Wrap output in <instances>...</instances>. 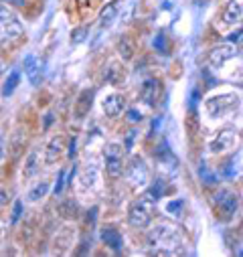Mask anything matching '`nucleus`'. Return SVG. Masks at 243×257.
<instances>
[{
	"mask_svg": "<svg viewBox=\"0 0 243 257\" xmlns=\"http://www.w3.org/2000/svg\"><path fill=\"white\" fill-rule=\"evenodd\" d=\"M117 49H119V55H122V59H132V45L124 39V41H119V45H117Z\"/></svg>",
	"mask_w": 243,
	"mask_h": 257,
	"instance_id": "nucleus-26",
	"label": "nucleus"
},
{
	"mask_svg": "<svg viewBox=\"0 0 243 257\" xmlns=\"http://www.w3.org/2000/svg\"><path fill=\"white\" fill-rule=\"evenodd\" d=\"M59 211L63 213L65 217H75V215H77V213H75V211H77V205H75L73 201H67V203H63V205L59 207Z\"/></svg>",
	"mask_w": 243,
	"mask_h": 257,
	"instance_id": "nucleus-27",
	"label": "nucleus"
},
{
	"mask_svg": "<svg viewBox=\"0 0 243 257\" xmlns=\"http://www.w3.org/2000/svg\"><path fill=\"white\" fill-rule=\"evenodd\" d=\"M75 146H77V140H75V138H71V140H69V158H73V156H75V152H77V148H75Z\"/></svg>",
	"mask_w": 243,
	"mask_h": 257,
	"instance_id": "nucleus-35",
	"label": "nucleus"
},
{
	"mask_svg": "<svg viewBox=\"0 0 243 257\" xmlns=\"http://www.w3.org/2000/svg\"><path fill=\"white\" fill-rule=\"evenodd\" d=\"M21 215H23V201H17L15 203V207H13V223H17L19 219H21Z\"/></svg>",
	"mask_w": 243,
	"mask_h": 257,
	"instance_id": "nucleus-32",
	"label": "nucleus"
},
{
	"mask_svg": "<svg viewBox=\"0 0 243 257\" xmlns=\"http://www.w3.org/2000/svg\"><path fill=\"white\" fill-rule=\"evenodd\" d=\"M85 33H87V29H85V27H81V29H75V31H73V35H71V43H73V45L81 43V41L85 39Z\"/></svg>",
	"mask_w": 243,
	"mask_h": 257,
	"instance_id": "nucleus-31",
	"label": "nucleus"
},
{
	"mask_svg": "<svg viewBox=\"0 0 243 257\" xmlns=\"http://www.w3.org/2000/svg\"><path fill=\"white\" fill-rule=\"evenodd\" d=\"M51 121H53V113H47V115H45V127H49Z\"/></svg>",
	"mask_w": 243,
	"mask_h": 257,
	"instance_id": "nucleus-38",
	"label": "nucleus"
},
{
	"mask_svg": "<svg viewBox=\"0 0 243 257\" xmlns=\"http://www.w3.org/2000/svg\"><path fill=\"white\" fill-rule=\"evenodd\" d=\"M0 29H3V45L13 43V41H17V39L23 37V25H21V21L13 13H9L5 7H3V11H0Z\"/></svg>",
	"mask_w": 243,
	"mask_h": 257,
	"instance_id": "nucleus-3",
	"label": "nucleus"
},
{
	"mask_svg": "<svg viewBox=\"0 0 243 257\" xmlns=\"http://www.w3.org/2000/svg\"><path fill=\"white\" fill-rule=\"evenodd\" d=\"M95 178H97V166H93V164L89 166V164H87V166L83 168V172H81V176H79V180H81V184H83L85 188H87V186L91 188V186L95 184Z\"/></svg>",
	"mask_w": 243,
	"mask_h": 257,
	"instance_id": "nucleus-18",
	"label": "nucleus"
},
{
	"mask_svg": "<svg viewBox=\"0 0 243 257\" xmlns=\"http://www.w3.org/2000/svg\"><path fill=\"white\" fill-rule=\"evenodd\" d=\"M115 17H117V0H113V3H109V5H105L101 9V13H99V27L101 29L109 27Z\"/></svg>",
	"mask_w": 243,
	"mask_h": 257,
	"instance_id": "nucleus-16",
	"label": "nucleus"
},
{
	"mask_svg": "<svg viewBox=\"0 0 243 257\" xmlns=\"http://www.w3.org/2000/svg\"><path fill=\"white\" fill-rule=\"evenodd\" d=\"M105 79H107L109 83L117 85L122 79H124V73L119 71V67H117V65H109V69H107V73H105Z\"/></svg>",
	"mask_w": 243,
	"mask_h": 257,
	"instance_id": "nucleus-23",
	"label": "nucleus"
},
{
	"mask_svg": "<svg viewBox=\"0 0 243 257\" xmlns=\"http://www.w3.org/2000/svg\"><path fill=\"white\" fill-rule=\"evenodd\" d=\"M101 239H103V243H105L107 247H111L113 251H122V247H124V239H122L119 231H117L115 227H111V225H107V227L101 229Z\"/></svg>",
	"mask_w": 243,
	"mask_h": 257,
	"instance_id": "nucleus-12",
	"label": "nucleus"
},
{
	"mask_svg": "<svg viewBox=\"0 0 243 257\" xmlns=\"http://www.w3.org/2000/svg\"><path fill=\"white\" fill-rule=\"evenodd\" d=\"M37 170V152H33L29 158H27V168H25V176H31L35 174Z\"/></svg>",
	"mask_w": 243,
	"mask_h": 257,
	"instance_id": "nucleus-29",
	"label": "nucleus"
},
{
	"mask_svg": "<svg viewBox=\"0 0 243 257\" xmlns=\"http://www.w3.org/2000/svg\"><path fill=\"white\" fill-rule=\"evenodd\" d=\"M11 5H17V7H25V0H7Z\"/></svg>",
	"mask_w": 243,
	"mask_h": 257,
	"instance_id": "nucleus-39",
	"label": "nucleus"
},
{
	"mask_svg": "<svg viewBox=\"0 0 243 257\" xmlns=\"http://www.w3.org/2000/svg\"><path fill=\"white\" fill-rule=\"evenodd\" d=\"M237 53H239V55H243V39L239 41V47H237Z\"/></svg>",
	"mask_w": 243,
	"mask_h": 257,
	"instance_id": "nucleus-40",
	"label": "nucleus"
},
{
	"mask_svg": "<svg viewBox=\"0 0 243 257\" xmlns=\"http://www.w3.org/2000/svg\"><path fill=\"white\" fill-rule=\"evenodd\" d=\"M25 69H27L29 81H31L33 85H37V83L41 81V75H43V65L35 61V57H33V55H29V57L25 59Z\"/></svg>",
	"mask_w": 243,
	"mask_h": 257,
	"instance_id": "nucleus-15",
	"label": "nucleus"
},
{
	"mask_svg": "<svg viewBox=\"0 0 243 257\" xmlns=\"http://www.w3.org/2000/svg\"><path fill=\"white\" fill-rule=\"evenodd\" d=\"M105 170L109 176H119L122 170H124V162H122V146L119 144H107L105 150Z\"/></svg>",
	"mask_w": 243,
	"mask_h": 257,
	"instance_id": "nucleus-6",
	"label": "nucleus"
},
{
	"mask_svg": "<svg viewBox=\"0 0 243 257\" xmlns=\"http://www.w3.org/2000/svg\"><path fill=\"white\" fill-rule=\"evenodd\" d=\"M199 176H201V180H203L205 184H215V182H217V176L207 168V164H205V162L199 166Z\"/></svg>",
	"mask_w": 243,
	"mask_h": 257,
	"instance_id": "nucleus-24",
	"label": "nucleus"
},
{
	"mask_svg": "<svg viewBox=\"0 0 243 257\" xmlns=\"http://www.w3.org/2000/svg\"><path fill=\"white\" fill-rule=\"evenodd\" d=\"M182 209H185V201H182V199L170 201V203L166 205V213H170V215H174V217H178V215L182 213Z\"/></svg>",
	"mask_w": 243,
	"mask_h": 257,
	"instance_id": "nucleus-25",
	"label": "nucleus"
},
{
	"mask_svg": "<svg viewBox=\"0 0 243 257\" xmlns=\"http://www.w3.org/2000/svg\"><path fill=\"white\" fill-rule=\"evenodd\" d=\"M19 79H21V73L15 69V71L7 77V81H5V87H3V95H5V97H9V95L15 91V87L19 85Z\"/></svg>",
	"mask_w": 243,
	"mask_h": 257,
	"instance_id": "nucleus-20",
	"label": "nucleus"
},
{
	"mask_svg": "<svg viewBox=\"0 0 243 257\" xmlns=\"http://www.w3.org/2000/svg\"><path fill=\"white\" fill-rule=\"evenodd\" d=\"M215 205H217V215L223 219V221H229L235 213H237V209H239V199H237V195L235 192H231V190H219L217 195H215Z\"/></svg>",
	"mask_w": 243,
	"mask_h": 257,
	"instance_id": "nucleus-4",
	"label": "nucleus"
},
{
	"mask_svg": "<svg viewBox=\"0 0 243 257\" xmlns=\"http://www.w3.org/2000/svg\"><path fill=\"white\" fill-rule=\"evenodd\" d=\"M91 97H93V91H89V89H85V91L79 95V99H77V103H75V113H77V117H83V115L89 111V107H91Z\"/></svg>",
	"mask_w": 243,
	"mask_h": 257,
	"instance_id": "nucleus-17",
	"label": "nucleus"
},
{
	"mask_svg": "<svg viewBox=\"0 0 243 257\" xmlns=\"http://www.w3.org/2000/svg\"><path fill=\"white\" fill-rule=\"evenodd\" d=\"M63 184H65V170H61V172H59V178H57V182H55V188H53L55 197L61 195V190H63Z\"/></svg>",
	"mask_w": 243,
	"mask_h": 257,
	"instance_id": "nucleus-30",
	"label": "nucleus"
},
{
	"mask_svg": "<svg viewBox=\"0 0 243 257\" xmlns=\"http://www.w3.org/2000/svg\"><path fill=\"white\" fill-rule=\"evenodd\" d=\"M47 190H49V182H39V184L29 192V201H39L41 197L47 195Z\"/></svg>",
	"mask_w": 243,
	"mask_h": 257,
	"instance_id": "nucleus-22",
	"label": "nucleus"
},
{
	"mask_svg": "<svg viewBox=\"0 0 243 257\" xmlns=\"http://www.w3.org/2000/svg\"><path fill=\"white\" fill-rule=\"evenodd\" d=\"M150 243L154 245V255H170L174 249L180 247L182 239L180 233L176 231V227L172 225H158L152 233H150Z\"/></svg>",
	"mask_w": 243,
	"mask_h": 257,
	"instance_id": "nucleus-1",
	"label": "nucleus"
},
{
	"mask_svg": "<svg viewBox=\"0 0 243 257\" xmlns=\"http://www.w3.org/2000/svg\"><path fill=\"white\" fill-rule=\"evenodd\" d=\"M128 178H130L134 184H142V182H146V178H148V170H146V164H144L140 158H134L132 164L128 166Z\"/></svg>",
	"mask_w": 243,
	"mask_h": 257,
	"instance_id": "nucleus-13",
	"label": "nucleus"
},
{
	"mask_svg": "<svg viewBox=\"0 0 243 257\" xmlns=\"http://www.w3.org/2000/svg\"><path fill=\"white\" fill-rule=\"evenodd\" d=\"M199 3H201V0H197V5H199Z\"/></svg>",
	"mask_w": 243,
	"mask_h": 257,
	"instance_id": "nucleus-41",
	"label": "nucleus"
},
{
	"mask_svg": "<svg viewBox=\"0 0 243 257\" xmlns=\"http://www.w3.org/2000/svg\"><path fill=\"white\" fill-rule=\"evenodd\" d=\"M164 192H166V182H164L162 178H156L154 184H152V188L148 190V197H150L152 201H158V199L164 197Z\"/></svg>",
	"mask_w": 243,
	"mask_h": 257,
	"instance_id": "nucleus-19",
	"label": "nucleus"
},
{
	"mask_svg": "<svg viewBox=\"0 0 243 257\" xmlns=\"http://www.w3.org/2000/svg\"><path fill=\"white\" fill-rule=\"evenodd\" d=\"M160 81L158 79H146L142 83V89H140V99L146 103V105H154L160 97Z\"/></svg>",
	"mask_w": 243,
	"mask_h": 257,
	"instance_id": "nucleus-9",
	"label": "nucleus"
},
{
	"mask_svg": "<svg viewBox=\"0 0 243 257\" xmlns=\"http://www.w3.org/2000/svg\"><path fill=\"white\" fill-rule=\"evenodd\" d=\"M241 17H243V7L237 3V0H227L225 9H223V15H221L223 23L225 25H235V23H239Z\"/></svg>",
	"mask_w": 243,
	"mask_h": 257,
	"instance_id": "nucleus-11",
	"label": "nucleus"
},
{
	"mask_svg": "<svg viewBox=\"0 0 243 257\" xmlns=\"http://www.w3.org/2000/svg\"><path fill=\"white\" fill-rule=\"evenodd\" d=\"M237 105H239V97H237V95H231V93L215 95V97L207 99V111H209V115H213V117H219V115H223V113H229V111H233Z\"/></svg>",
	"mask_w": 243,
	"mask_h": 257,
	"instance_id": "nucleus-5",
	"label": "nucleus"
},
{
	"mask_svg": "<svg viewBox=\"0 0 243 257\" xmlns=\"http://www.w3.org/2000/svg\"><path fill=\"white\" fill-rule=\"evenodd\" d=\"M95 215H97V209L93 207V209L89 211V215H87V223H91V225H93V221H95Z\"/></svg>",
	"mask_w": 243,
	"mask_h": 257,
	"instance_id": "nucleus-37",
	"label": "nucleus"
},
{
	"mask_svg": "<svg viewBox=\"0 0 243 257\" xmlns=\"http://www.w3.org/2000/svg\"><path fill=\"white\" fill-rule=\"evenodd\" d=\"M154 49L158 53H166L168 51V45H166V35L164 33H158L156 39H154Z\"/></svg>",
	"mask_w": 243,
	"mask_h": 257,
	"instance_id": "nucleus-28",
	"label": "nucleus"
},
{
	"mask_svg": "<svg viewBox=\"0 0 243 257\" xmlns=\"http://www.w3.org/2000/svg\"><path fill=\"white\" fill-rule=\"evenodd\" d=\"M124 107H126L124 95L111 93V95H107V97L103 99V111H105V115H109V117H117L122 111H124Z\"/></svg>",
	"mask_w": 243,
	"mask_h": 257,
	"instance_id": "nucleus-10",
	"label": "nucleus"
},
{
	"mask_svg": "<svg viewBox=\"0 0 243 257\" xmlns=\"http://www.w3.org/2000/svg\"><path fill=\"white\" fill-rule=\"evenodd\" d=\"M235 57V47L231 45V43H227V45H219V47H215L211 53H209V63L213 67H223L225 63L229 61V59H233Z\"/></svg>",
	"mask_w": 243,
	"mask_h": 257,
	"instance_id": "nucleus-8",
	"label": "nucleus"
},
{
	"mask_svg": "<svg viewBox=\"0 0 243 257\" xmlns=\"http://www.w3.org/2000/svg\"><path fill=\"white\" fill-rule=\"evenodd\" d=\"M152 199L146 195L144 199H140L138 203H134L132 207H130V211H128V223L132 225V227H136V229H144V227H148L150 225V221H152Z\"/></svg>",
	"mask_w": 243,
	"mask_h": 257,
	"instance_id": "nucleus-2",
	"label": "nucleus"
},
{
	"mask_svg": "<svg viewBox=\"0 0 243 257\" xmlns=\"http://www.w3.org/2000/svg\"><path fill=\"white\" fill-rule=\"evenodd\" d=\"M160 121H162V117H156V119H152V134H156V132H158Z\"/></svg>",
	"mask_w": 243,
	"mask_h": 257,
	"instance_id": "nucleus-36",
	"label": "nucleus"
},
{
	"mask_svg": "<svg viewBox=\"0 0 243 257\" xmlns=\"http://www.w3.org/2000/svg\"><path fill=\"white\" fill-rule=\"evenodd\" d=\"M235 142H237V134H235V130H231V127H227V130H221L219 132V136L211 142V152H215V154H219V152H225V150H229V148H233L235 146Z\"/></svg>",
	"mask_w": 243,
	"mask_h": 257,
	"instance_id": "nucleus-7",
	"label": "nucleus"
},
{
	"mask_svg": "<svg viewBox=\"0 0 243 257\" xmlns=\"http://www.w3.org/2000/svg\"><path fill=\"white\" fill-rule=\"evenodd\" d=\"M154 156H156L160 162H170V160H174V156H172V152H170L166 140H162V142L158 144V148L154 150Z\"/></svg>",
	"mask_w": 243,
	"mask_h": 257,
	"instance_id": "nucleus-21",
	"label": "nucleus"
},
{
	"mask_svg": "<svg viewBox=\"0 0 243 257\" xmlns=\"http://www.w3.org/2000/svg\"><path fill=\"white\" fill-rule=\"evenodd\" d=\"M63 148H65V142H63V138H61V136H55V138L49 142V146H47V154H45V160H47V164H53V162H57V160L61 158V154H63Z\"/></svg>",
	"mask_w": 243,
	"mask_h": 257,
	"instance_id": "nucleus-14",
	"label": "nucleus"
},
{
	"mask_svg": "<svg viewBox=\"0 0 243 257\" xmlns=\"http://www.w3.org/2000/svg\"><path fill=\"white\" fill-rule=\"evenodd\" d=\"M142 119V113L138 111V109H128V121H132V123H136V121H140Z\"/></svg>",
	"mask_w": 243,
	"mask_h": 257,
	"instance_id": "nucleus-33",
	"label": "nucleus"
},
{
	"mask_svg": "<svg viewBox=\"0 0 243 257\" xmlns=\"http://www.w3.org/2000/svg\"><path fill=\"white\" fill-rule=\"evenodd\" d=\"M136 134H138V132H134V130L128 132V136H126V150H132V148H134V138H136Z\"/></svg>",
	"mask_w": 243,
	"mask_h": 257,
	"instance_id": "nucleus-34",
	"label": "nucleus"
}]
</instances>
